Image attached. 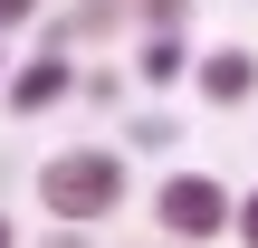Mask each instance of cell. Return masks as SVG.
I'll list each match as a JSON object with an SVG mask.
<instances>
[{
    "label": "cell",
    "mask_w": 258,
    "mask_h": 248,
    "mask_svg": "<svg viewBox=\"0 0 258 248\" xmlns=\"http://www.w3.org/2000/svg\"><path fill=\"white\" fill-rule=\"evenodd\" d=\"M29 191H38V210H48V220L105 229V220L134 201V172H124V153H115V143H67V153H48V162L29 172Z\"/></svg>",
    "instance_id": "6da1fadb"
},
{
    "label": "cell",
    "mask_w": 258,
    "mask_h": 248,
    "mask_svg": "<svg viewBox=\"0 0 258 248\" xmlns=\"http://www.w3.org/2000/svg\"><path fill=\"white\" fill-rule=\"evenodd\" d=\"M230 210H239V191H230L220 172H163V191H153V229H163L172 248L230 239Z\"/></svg>",
    "instance_id": "7a4b0ae2"
},
{
    "label": "cell",
    "mask_w": 258,
    "mask_h": 248,
    "mask_svg": "<svg viewBox=\"0 0 258 248\" xmlns=\"http://www.w3.org/2000/svg\"><path fill=\"white\" fill-rule=\"evenodd\" d=\"M77 96V57L57 48V38H38V57H19L10 76H0V105L10 115H48V105H67Z\"/></svg>",
    "instance_id": "3957f363"
},
{
    "label": "cell",
    "mask_w": 258,
    "mask_h": 248,
    "mask_svg": "<svg viewBox=\"0 0 258 248\" xmlns=\"http://www.w3.org/2000/svg\"><path fill=\"white\" fill-rule=\"evenodd\" d=\"M191 86H201V105L239 115L258 96V48H201V57H191Z\"/></svg>",
    "instance_id": "277c9868"
},
{
    "label": "cell",
    "mask_w": 258,
    "mask_h": 248,
    "mask_svg": "<svg viewBox=\"0 0 258 248\" xmlns=\"http://www.w3.org/2000/svg\"><path fill=\"white\" fill-rule=\"evenodd\" d=\"M124 19H134V0H77V10H38V38L86 48V38H115Z\"/></svg>",
    "instance_id": "5b68a950"
},
{
    "label": "cell",
    "mask_w": 258,
    "mask_h": 248,
    "mask_svg": "<svg viewBox=\"0 0 258 248\" xmlns=\"http://www.w3.org/2000/svg\"><path fill=\"white\" fill-rule=\"evenodd\" d=\"M191 76V38L182 29H144V48H134V86H182Z\"/></svg>",
    "instance_id": "8992f818"
},
{
    "label": "cell",
    "mask_w": 258,
    "mask_h": 248,
    "mask_svg": "<svg viewBox=\"0 0 258 248\" xmlns=\"http://www.w3.org/2000/svg\"><path fill=\"white\" fill-rule=\"evenodd\" d=\"M77 96H86V105H115L124 76H115V67H77Z\"/></svg>",
    "instance_id": "52a82bcc"
},
{
    "label": "cell",
    "mask_w": 258,
    "mask_h": 248,
    "mask_svg": "<svg viewBox=\"0 0 258 248\" xmlns=\"http://www.w3.org/2000/svg\"><path fill=\"white\" fill-rule=\"evenodd\" d=\"M144 29H191V0H134Z\"/></svg>",
    "instance_id": "ba28073f"
},
{
    "label": "cell",
    "mask_w": 258,
    "mask_h": 248,
    "mask_svg": "<svg viewBox=\"0 0 258 248\" xmlns=\"http://www.w3.org/2000/svg\"><path fill=\"white\" fill-rule=\"evenodd\" d=\"M230 239H239V248H258V182L239 191V210H230Z\"/></svg>",
    "instance_id": "9c48e42d"
},
{
    "label": "cell",
    "mask_w": 258,
    "mask_h": 248,
    "mask_svg": "<svg viewBox=\"0 0 258 248\" xmlns=\"http://www.w3.org/2000/svg\"><path fill=\"white\" fill-rule=\"evenodd\" d=\"M38 10H48V0H0V38H10V29H38Z\"/></svg>",
    "instance_id": "30bf717a"
},
{
    "label": "cell",
    "mask_w": 258,
    "mask_h": 248,
    "mask_svg": "<svg viewBox=\"0 0 258 248\" xmlns=\"http://www.w3.org/2000/svg\"><path fill=\"white\" fill-rule=\"evenodd\" d=\"M38 248H96V239H86L77 220H57V229H48V239H38Z\"/></svg>",
    "instance_id": "8fae6325"
},
{
    "label": "cell",
    "mask_w": 258,
    "mask_h": 248,
    "mask_svg": "<svg viewBox=\"0 0 258 248\" xmlns=\"http://www.w3.org/2000/svg\"><path fill=\"white\" fill-rule=\"evenodd\" d=\"M0 248H19V229H10V210H0Z\"/></svg>",
    "instance_id": "7c38bea8"
},
{
    "label": "cell",
    "mask_w": 258,
    "mask_h": 248,
    "mask_svg": "<svg viewBox=\"0 0 258 248\" xmlns=\"http://www.w3.org/2000/svg\"><path fill=\"white\" fill-rule=\"evenodd\" d=\"M0 76H10V38H0Z\"/></svg>",
    "instance_id": "4fadbf2b"
},
{
    "label": "cell",
    "mask_w": 258,
    "mask_h": 248,
    "mask_svg": "<svg viewBox=\"0 0 258 248\" xmlns=\"http://www.w3.org/2000/svg\"><path fill=\"white\" fill-rule=\"evenodd\" d=\"M144 248H172V239H163V229H153V239H144Z\"/></svg>",
    "instance_id": "5bb4252c"
}]
</instances>
